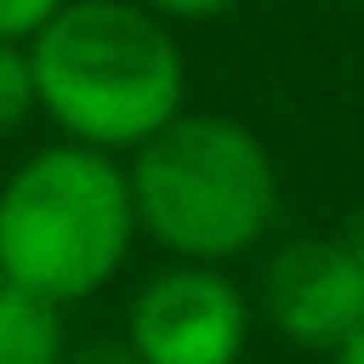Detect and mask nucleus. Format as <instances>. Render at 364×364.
Here are the masks:
<instances>
[{
    "label": "nucleus",
    "mask_w": 364,
    "mask_h": 364,
    "mask_svg": "<svg viewBox=\"0 0 364 364\" xmlns=\"http://www.w3.org/2000/svg\"><path fill=\"white\" fill-rule=\"evenodd\" d=\"M347 6H358V11H364V0H347Z\"/></svg>",
    "instance_id": "nucleus-13"
},
{
    "label": "nucleus",
    "mask_w": 364,
    "mask_h": 364,
    "mask_svg": "<svg viewBox=\"0 0 364 364\" xmlns=\"http://www.w3.org/2000/svg\"><path fill=\"white\" fill-rule=\"evenodd\" d=\"M68 324L63 307L0 279V364H63Z\"/></svg>",
    "instance_id": "nucleus-6"
},
{
    "label": "nucleus",
    "mask_w": 364,
    "mask_h": 364,
    "mask_svg": "<svg viewBox=\"0 0 364 364\" xmlns=\"http://www.w3.org/2000/svg\"><path fill=\"white\" fill-rule=\"evenodd\" d=\"M40 114L63 142L131 159L188 108V57L136 0H68L28 40Z\"/></svg>",
    "instance_id": "nucleus-1"
},
{
    "label": "nucleus",
    "mask_w": 364,
    "mask_h": 364,
    "mask_svg": "<svg viewBox=\"0 0 364 364\" xmlns=\"http://www.w3.org/2000/svg\"><path fill=\"white\" fill-rule=\"evenodd\" d=\"M136 245L125 159L51 142L0 182V279L74 307L114 284Z\"/></svg>",
    "instance_id": "nucleus-3"
},
{
    "label": "nucleus",
    "mask_w": 364,
    "mask_h": 364,
    "mask_svg": "<svg viewBox=\"0 0 364 364\" xmlns=\"http://www.w3.org/2000/svg\"><path fill=\"white\" fill-rule=\"evenodd\" d=\"M63 6H68V0H0V40L28 46V40H34Z\"/></svg>",
    "instance_id": "nucleus-8"
},
{
    "label": "nucleus",
    "mask_w": 364,
    "mask_h": 364,
    "mask_svg": "<svg viewBox=\"0 0 364 364\" xmlns=\"http://www.w3.org/2000/svg\"><path fill=\"white\" fill-rule=\"evenodd\" d=\"M125 347L142 364H239L250 347V296L228 267L171 262L131 296Z\"/></svg>",
    "instance_id": "nucleus-4"
},
{
    "label": "nucleus",
    "mask_w": 364,
    "mask_h": 364,
    "mask_svg": "<svg viewBox=\"0 0 364 364\" xmlns=\"http://www.w3.org/2000/svg\"><path fill=\"white\" fill-rule=\"evenodd\" d=\"M34 114H40V97H34L28 46H11V40H0V136L23 131Z\"/></svg>",
    "instance_id": "nucleus-7"
},
{
    "label": "nucleus",
    "mask_w": 364,
    "mask_h": 364,
    "mask_svg": "<svg viewBox=\"0 0 364 364\" xmlns=\"http://www.w3.org/2000/svg\"><path fill=\"white\" fill-rule=\"evenodd\" d=\"M256 313L267 330L296 347L336 358L364 330V273L341 233H296L273 245L256 284Z\"/></svg>",
    "instance_id": "nucleus-5"
},
{
    "label": "nucleus",
    "mask_w": 364,
    "mask_h": 364,
    "mask_svg": "<svg viewBox=\"0 0 364 364\" xmlns=\"http://www.w3.org/2000/svg\"><path fill=\"white\" fill-rule=\"evenodd\" d=\"M136 6H148L154 17H165L176 28V23H216V17H228L245 0H136Z\"/></svg>",
    "instance_id": "nucleus-9"
},
{
    "label": "nucleus",
    "mask_w": 364,
    "mask_h": 364,
    "mask_svg": "<svg viewBox=\"0 0 364 364\" xmlns=\"http://www.w3.org/2000/svg\"><path fill=\"white\" fill-rule=\"evenodd\" d=\"M341 239H347V250H353V262H358V273H364V210L353 216V228H347Z\"/></svg>",
    "instance_id": "nucleus-11"
},
{
    "label": "nucleus",
    "mask_w": 364,
    "mask_h": 364,
    "mask_svg": "<svg viewBox=\"0 0 364 364\" xmlns=\"http://www.w3.org/2000/svg\"><path fill=\"white\" fill-rule=\"evenodd\" d=\"M63 364H142V358L125 347V336H97V341L68 347V358H63Z\"/></svg>",
    "instance_id": "nucleus-10"
},
{
    "label": "nucleus",
    "mask_w": 364,
    "mask_h": 364,
    "mask_svg": "<svg viewBox=\"0 0 364 364\" xmlns=\"http://www.w3.org/2000/svg\"><path fill=\"white\" fill-rule=\"evenodd\" d=\"M330 364H364V330H358V336H353V341H347V347H341Z\"/></svg>",
    "instance_id": "nucleus-12"
},
{
    "label": "nucleus",
    "mask_w": 364,
    "mask_h": 364,
    "mask_svg": "<svg viewBox=\"0 0 364 364\" xmlns=\"http://www.w3.org/2000/svg\"><path fill=\"white\" fill-rule=\"evenodd\" d=\"M136 233L171 262L228 267L279 222V165L267 142L216 108H182L125 159Z\"/></svg>",
    "instance_id": "nucleus-2"
}]
</instances>
